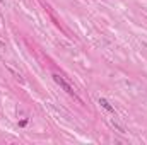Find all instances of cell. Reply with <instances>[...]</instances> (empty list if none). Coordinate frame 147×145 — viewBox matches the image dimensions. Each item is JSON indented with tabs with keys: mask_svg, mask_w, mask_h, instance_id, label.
I'll use <instances>...</instances> for the list:
<instances>
[{
	"mask_svg": "<svg viewBox=\"0 0 147 145\" xmlns=\"http://www.w3.org/2000/svg\"><path fill=\"white\" fill-rule=\"evenodd\" d=\"M51 77H53V80H55V82H57V84H58V86L62 87V89H63V90H65L67 94H70V96L75 97V90L72 89V86H70L69 82H65V80H63V77H60L58 74H53Z\"/></svg>",
	"mask_w": 147,
	"mask_h": 145,
	"instance_id": "6da1fadb",
	"label": "cell"
},
{
	"mask_svg": "<svg viewBox=\"0 0 147 145\" xmlns=\"http://www.w3.org/2000/svg\"><path fill=\"white\" fill-rule=\"evenodd\" d=\"M98 102H99V104H101V108H104V109H106L108 113H113V111H115V108L111 106V104H109V102H108V101H106V99H103V97H101V99H99Z\"/></svg>",
	"mask_w": 147,
	"mask_h": 145,
	"instance_id": "7a4b0ae2",
	"label": "cell"
},
{
	"mask_svg": "<svg viewBox=\"0 0 147 145\" xmlns=\"http://www.w3.org/2000/svg\"><path fill=\"white\" fill-rule=\"evenodd\" d=\"M111 125L115 126V128H116L118 132H120V133H125V128H123V126L120 125V123H118V121H115V120H111Z\"/></svg>",
	"mask_w": 147,
	"mask_h": 145,
	"instance_id": "3957f363",
	"label": "cell"
},
{
	"mask_svg": "<svg viewBox=\"0 0 147 145\" xmlns=\"http://www.w3.org/2000/svg\"><path fill=\"white\" fill-rule=\"evenodd\" d=\"M19 125H21V126H26V125H28V120H22V121H21Z\"/></svg>",
	"mask_w": 147,
	"mask_h": 145,
	"instance_id": "277c9868",
	"label": "cell"
}]
</instances>
